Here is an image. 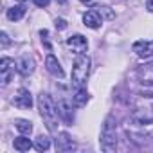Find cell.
<instances>
[{"instance_id": "cell-18", "label": "cell", "mask_w": 153, "mask_h": 153, "mask_svg": "<svg viewBox=\"0 0 153 153\" xmlns=\"http://www.w3.org/2000/svg\"><path fill=\"white\" fill-rule=\"evenodd\" d=\"M49 148H51V139L49 137H45V135L36 137V140H34V149L36 151H47Z\"/></svg>"}, {"instance_id": "cell-21", "label": "cell", "mask_w": 153, "mask_h": 153, "mask_svg": "<svg viewBox=\"0 0 153 153\" xmlns=\"http://www.w3.org/2000/svg\"><path fill=\"white\" fill-rule=\"evenodd\" d=\"M51 4V0H34V6H38V7H47Z\"/></svg>"}, {"instance_id": "cell-2", "label": "cell", "mask_w": 153, "mask_h": 153, "mask_svg": "<svg viewBox=\"0 0 153 153\" xmlns=\"http://www.w3.org/2000/svg\"><path fill=\"white\" fill-rule=\"evenodd\" d=\"M90 58L87 54H78V58L74 59L72 65V88L78 90V88H85L87 87V79L90 76Z\"/></svg>"}, {"instance_id": "cell-1", "label": "cell", "mask_w": 153, "mask_h": 153, "mask_svg": "<svg viewBox=\"0 0 153 153\" xmlns=\"http://www.w3.org/2000/svg\"><path fill=\"white\" fill-rule=\"evenodd\" d=\"M38 110L40 115L47 126L49 131H58V123H59V112H58V105L52 101V97L47 92H42L38 96Z\"/></svg>"}, {"instance_id": "cell-23", "label": "cell", "mask_w": 153, "mask_h": 153, "mask_svg": "<svg viewBox=\"0 0 153 153\" xmlns=\"http://www.w3.org/2000/svg\"><path fill=\"white\" fill-rule=\"evenodd\" d=\"M146 9L149 13H153V0H146Z\"/></svg>"}, {"instance_id": "cell-10", "label": "cell", "mask_w": 153, "mask_h": 153, "mask_svg": "<svg viewBox=\"0 0 153 153\" xmlns=\"http://www.w3.org/2000/svg\"><path fill=\"white\" fill-rule=\"evenodd\" d=\"M72 105H74V103H68L65 97H61V99L58 101V112H59V117H61V121L67 123V124H72V121H74Z\"/></svg>"}, {"instance_id": "cell-11", "label": "cell", "mask_w": 153, "mask_h": 153, "mask_svg": "<svg viewBox=\"0 0 153 153\" xmlns=\"http://www.w3.org/2000/svg\"><path fill=\"white\" fill-rule=\"evenodd\" d=\"M45 68H47L49 74L54 76V78L61 79L63 76H65V72H63V68H61V65H59V61H58V58L54 54H47V58H45Z\"/></svg>"}, {"instance_id": "cell-14", "label": "cell", "mask_w": 153, "mask_h": 153, "mask_svg": "<svg viewBox=\"0 0 153 153\" xmlns=\"http://www.w3.org/2000/svg\"><path fill=\"white\" fill-rule=\"evenodd\" d=\"M25 6L24 4H16V6H13V7H9L7 9V18L11 20V22H18V20H22L24 16H25Z\"/></svg>"}, {"instance_id": "cell-4", "label": "cell", "mask_w": 153, "mask_h": 153, "mask_svg": "<svg viewBox=\"0 0 153 153\" xmlns=\"http://www.w3.org/2000/svg\"><path fill=\"white\" fill-rule=\"evenodd\" d=\"M15 68H16V63L15 59L11 58H2L0 59V81H2V85H9L13 76H15Z\"/></svg>"}, {"instance_id": "cell-9", "label": "cell", "mask_w": 153, "mask_h": 153, "mask_svg": "<svg viewBox=\"0 0 153 153\" xmlns=\"http://www.w3.org/2000/svg\"><path fill=\"white\" fill-rule=\"evenodd\" d=\"M16 70L22 76H31L34 72V59H33V56H29V54L20 56L16 59Z\"/></svg>"}, {"instance_id": "cell-5", "label": "cell", "mask_w": 153, "mask_h": 153, "mask_svg": "<svg viewBox=\"0 0 153 153\" xmlns=\"http://www.w3.org/2000/svg\"><path fill=\"white\" fill-rule=\"evenodd\" d=\"M130 121L133 126H151L153 124V112L149 110H135L130 115Z\"/></svg>"}, {"instance_id": "cell-22", "label": "cell", "mask_w": 153, "mask_h": 153, "mask_svg": "<svg viewBox=\"0 0 153 153\" xmlns=\"http://www.w3.org/2000/svg\"><path fill=\"white\" fill-rule=\"evenodd\" d=\"M56 29H59V31H63V29H67V22L65 20H56Z\"/></svg>"}, {"instance_id": "cell-17", "label": "cell", "mask_w": 153, "mask_h": 153, "mask_svg": "<svg viewBox=\"0 0 153 153\" xmlns=\"http://www.w3.org/2000/svg\"><path fill=\"white\" fill-rule=\"evenodd\" d=\"M15 126H16V130H18L20 133H24V135H31V131H33V123H31V121H25V119L15 121Z\"/></svg>"}, {"instance_id": "cell-24", "label": "cell", "mask_w": 153, "mask_h": 153, "mask_svg": "<svg viewBox=\"0 0 153 153\" xmlns=\"http://www.w3.org/2000/svg\"><path fill=\"white\" fill-rule=\"evenodd\" d=\"M79 2L85 6H92V4H96V0H79Z\"/></svg>"}, {"instance_id": "cell-3", "label": "cell", "mask_w": 153, "mask_h": 153, "mask_svg": "<svg viewBox=\"0 0 153 153\" xmlns=\"http://www.w3.org/2000/svg\"><path fill=\"white\" fill-rule=\"evenodd\" d=\"M99 144H101V149L106 153H112L117 149V123L114 115H106L103 128H101Z\"/></svg>"}, {"instance_id": "cell-15", "label": "cell", "mask_w": 153, "mask_h": 153, "mask_svg": "<svg viewBox=\"0 0 153 153\" xmlns=\"http://www.w3.org/2000/svg\"><path fill=\"white\" fill-rule=\"evenodd\" d=\"M72 103H74V106H78V108L85 106V105L88 103V92H87V88H78V90H74Z\"/></svg>"}, {"instance_id": "cell-6", "label": "cell", "mask_w": 153, "mask_h": 153, "mask_svg": "<svg viewBox=\"0 0 153 153\" xmlns=\"http://www.w3.org/2000/svg\"><path fill=\"white\" fill-rule=\"evenodd\" d=\"M13 103H15V106L22 108V110H29L33 106V96H31V92L27 88H18Z\"/></svg>"}, {"instance_id": "cell-7", "label": "cell", "mask_w": 153, "mask_h": 153, "mask_svg": "<svg viewBox=\"0 0 153 153\" xmlns=\"http://www.w3.org/2000/svg\"><path fill=\"white\" fill-rule=\"evenodd\" d=\"M56 151H59V153H67V151H72V149H76V144H74V140L70 139V135L67 133V131H61V133H58V137H56Z\"/></svg>"}, {"instance_id": "cell-8", "label": "cell", "mask_w": 153, "mask_h": 153, "mask_svg": "<svg viewBox=\"0 0 153 153\" xmlns=\"http://www.w3.org/2000/svg\"><path fill=\"white\" fill-rule=\"evenodd\" d=\"M67 45L78 54H83L87 49H88V42L83 34H72L70 38H67Z\"/></svg>"}, {"instance_id": "cell-13", "label": "cell", "mask_w": 153, "mask_h": 153, "mask_svg": "<svg viewBox=\"0 0 153 153\" xmlns=\"http://www.w3.org/2000/svg\"><path fill=\"white\" fill-rule=\"evenodd\" d=\"M133 52L140 58H149L153 56V40L151 42H135L133 43Z\"/></svg>"}, {"instance_id": "cell-16", "label": "cell", "mask_w": 153, "mask_h": 153, "mask_svg": "<svg viewBox=\"0 0 153 153\" xmlns=\"http://www.w3.org/2000/svg\"><path fill=\"white\" fill-rule=\"evenodd\" d=\"M13 146H15V149H16V151L24 153V151H29V149H31V148H33L34 144H33V142H31V140L27 139V135H24V133H22L20 137H16V139H15Z\"/></svg>"}, {"instance_id": "cell-12", "label": "cell", "mask_w": 153, "mask_h": 153, "mask_svg": "<svg viewBox=\"0 0 153 153\" xmlns=\"http://www.w3.org/2000/svg\"><path fill=\"white\" fill-rule=\"evenodd\" d=\"M83 24L90 29H99L101 24H103V18H101V13L97 9H90L83 15Z\"/></svg>"}, {"instance_id": "cell-19", "label": "cell", "mask_w": 153, "mask_h": 153, "mask_svg": "<svg viewBox=\"0 0 153 153\" xmlns=\"http://www.w3.org/2000/svg\"><path fill=\"white\" fill-rule=\"evenodd\" d=\"M40 36H42V43L45 45V49L47 51H51V42H49V33L43 29V31H40Z\"/></svg>"}, {"instance_id": "cell-20", "label": "cell", "mask_w": 153, "mask_h": 153, "mask_svg": "<svg viewBox=\"0 0 153 153\" xmlns=\"http://www.w3.org/2000/svg\"><path fill=\"white\" fill-rule=\"evenodd\" d=\"M0 38H2V47L6 49V47L9 45V36H7V33H6V31H2V34H0Z\"/></svg>"}]
</instances>
